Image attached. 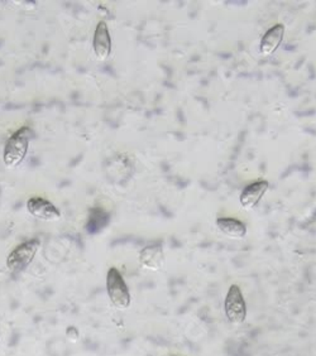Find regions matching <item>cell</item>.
<instances>
[{
  "label": "cell",
  "instance_id": "cell-1",
  "mask_svg": "<svg viewBox=\"0 0 316 356\" xmlns=\"http://www.w3.org/2000/svg\"><path fill=\"white\" fill-rule=\"evenodd\" d=\"M32 129L29 126H23L18 129L9 139L4 147L3 161L8 168H17L24 161L28 153L29 142L32 138Z\"/></svg>",
  "mask_w": 316,
  "mask_h": 356
},
{
  "label": "cell",
  "instance_id": "cell-2",
  "mask_svg": "<svg viewBox=\"0 0 316 356\" xmlns=\"http://www.w3.org/2000/svg\"><path fill=\"white\" fill-rule=\"evenodd\" d=\"M40 248H41L40 239H31V240H27L18 246H15V249L8 255V271L13 274L24 272L35 260Z\"/></svg>",
  "mask_w": 316,
  "mask_h": 356
},
{
  "label": "cell",
  "instance_id": "cell-3",
  "mask_svg": "<svg viewBox=\"0 0 316 356\" xmlns=\"http://www.w3.org/2000/svg\"><path fill=\"white\" fill-rule=\"evenodd\" d=\"M106 292L113 306L118 310H126L131 306L132 297L122 273L117 268H110L106 274Z\"/></svg>",
  "mask_w": 316,
  "mask_h": 356
},
{
  "label": "cell",
  "instance_id": "cell-4",
  "mask_svg": "<svg viewBox=\"0 0 316 356\" xmlns=\"http://www.w3.org/2000/svg\"><path fill=\"white\" fill-rule=\"evenodd\" d=\"M224 310L228 320L232 323L240 325L246 321V300L242 294V289L237 285H232L228 289L224 300Z\"/></svg>",
  "mask_w": 316,
  "mask_h": 356
},
{
  "label": "cell",
  "instance_id": "cell-5",
  "mask_svg": "<svg viewBox=\"0 0 316 356\" xmlns=\"http://www.w3.org/2000/svg\"><path fill=\"white\" fill-rule=\"evenodd\" d=\"M27 210L35 219L46 223H52L61 219V211L51 201L42 197L29 198L27 201Z\"/></svg>",
  "mask_w": 316,
  "mask_h": 356
},
{
  "label": "cell",
  "instance_id": "cell-6",
  "mask_svg": "<svg viewBox=\"0 0 316 356\" xmlns=\"http://www.w3.org/2000/svg\"><path fill=\"white\" fill-rule=\"evenodd\" d=\"M92 49L95 56L98 57L100 61H106L112 53V37L109 33V28L106 22H99L94 38H92Z\"/></svg>",
  "mask_w": 316,
  "mask_h": 356
},
{
  "label": "cell",
  "instance_id": "cell-7",
  "mask_svg": "<svg viewBox=\"0 0 316 356\" xmlns=\"http://www.w3.org/2000/svg\"><path fill=\"white\" fill-rule=\"evenodd\" d=\"M268 189H269V183L266 180H260V181L249 183L242 191L239 201L244 209H253L260 203V200L263 198V196L266 195Z\"/></svg>",
  "mask_w": 316,
  "mask_h": 356
},
{
  "label": "cell",
  "instance_id": "cell-8",
  "mask_svg": "<svg viewBox=\"0 0 316 356\" xmlns=\"http://www.w3.org/2000/svg\"><path fill=\"white\" fill-rule=\"evenodd\" d=\"M283 37H285V26L283 24L278 23L274 27H271L260 40V53L263 56L274 55L277 49L280 47Z\"/></svg>",
  "mask_w": 316,
  "mask_h": 356
},
{
  "label": "cell",
  "instance_id": "cell-9",
  "mask_svg": "<svg viewBox=\"0 0 316 356\" xmlns=\"http://www.w3.org/2000/svg\"><path fill=\"white\" fill-rule=\"evenodd\" d=\"M140 263L149 271H160L165 264V255L161 245H147L140 253Z\"/></svg>",
  "mask_w": 316,
  "mask_h": 356
},
{
  "label": "cell",
  "instance_id": "cell-10",
  "mask_svg": "<svg viewBox=\"0 0 316 356\" xmlns=\"http://www.w3.org/2000/svg\"><path fill=\"white\" fill-rule=\"evenodd\" d=\"M217 226L228 237L243 239L247 235L246 223L234 217H219Z\"/></svg>",
  "mask_w": 316,
  "mask_h": 356
},
{
  "label": "cell",
  "instance_id": "cell-11",
  "mask_svg": "<svg viewBox=\"0 0 316 356\" xmlns=\"http://www.w3.org/2000/svg\"><path fill=\"white\" fill-rule=\"evenodd\" d=\"M110 221V215L100 207H94L90 211V215L86 223V231L90 235H97L100 231L106 228V225Z\"/></svg>",
  "mask_w": 316,
  "mask_h": 356
}]
</instances>
